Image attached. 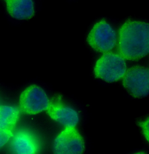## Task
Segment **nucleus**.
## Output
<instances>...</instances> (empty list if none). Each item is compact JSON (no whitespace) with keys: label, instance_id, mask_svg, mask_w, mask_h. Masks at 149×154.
Instances as JSON below:
<instances>
[{"label":"nucleus","instance_id":"423d86ee","mask_svg":"<svg viewBox=\"0 0 149 154\" xmlns=\"http://www.w3.org/2000/svg\"><path fill=\"white\" fill-rule=\"evenodd\" d=\"M123 85L130 95L140 98L149 95V68L133 66L127 70Z\"/></svg>","mask_w":149,"mask_h":154},{"label":"nucleus","instance_id":"f257e3e1","mask_svg":"<svg viewBox=\"0 0 149 154\" xmlns=\"http://www.w3.org/2000/svg\"><path fill=\"white\" fill-rule=\"evenodd\" d=\"M118 50L124 58L137 60L149 54V24L128 21L119 31Z\"/></svg>","mask_w":149,"mask_h":154},{"label":"nucleus","instance_id":"0eeeda50","mask_svg":"<svg viewBox=\"0 0 149 154\" xmlns=\"http://www.w3.org/2000/svg\"><path fill=\"white\" fill-rule=\"evenodd\" d=\"M85 149L84 139L75 128H65L53 143V154H84Z\"/></svg>","mask_w":149,"mask_h":154},{"label":"nucleus","instance_id":"20e7f679","mask_svg":"<svg viewBox=\"0 0 149 154\" xmlns=\"http://www.w3.org/2000/svg\"><path fill=\"white\" fill-rule=\"evenodd\" d=\"M88 44L99 52H109L117 43L116 32L104 20L96 23L91 28L87 37Z\"/></svg>","mask_w":149,"mask_h":154},{"label":"nucleus","instance_id":"f03ea898","mask_svg":"<svg viewBox=\"0 0 149 154\" xmlns=\"http://www.w3.org/2000/svg\"><path fill=\"white\" fill-rule=\"evenodd\" d=\"M126 71L125 59L119 54L109 52L104 54L97 60L94 74L96 78L113 82L123 78Z\"/></svg>","mask_w":149,"mask_h":154},{"label":"nucleus","instance_id":"9d476101","mask_svg":"<svg viewBox=\"0 0 149 154\" xmlns=\"http://www.w3.org/2000/svg\"><path fill=\"white\" fill-rule=\"evenodd\" d=\"M8 13L14 19L25 20L32 18L35 14L36 5L32 0L5 1Z\"/></svg>","mask_w":149,"mask_h":154},{"label":"nucleus","instance_id":"9b49d317","mask_svg":"<svg viewBox=\"0 0 149 154\" xmlns=\"http://www.w3.org/2000/svg\"><path fill=\"white\" fill-rule=\"evenodd\" d=\"M138 126L141 128L142 133L146 140L149 143V116L139 121Z\"/></svg>","mask_w":149,"mask_h":154},{"label":"nucleus","instance_id":"1a4fd4ad","mask_svg":"<svg viewBox=\"0 0 149 154\" xmlns=\"http://www.w3.org/2000/svg\"><path fill=\"white\" fill-rule=\"evenodd\" d=\"M19 111L15 107L1 105L0 107V138L9 140L13 135V130L19 120Z\"/></svg>","mask_w":149,"mask_h":154},{"label":"nucleus","instance_id":"39448f33","mask_svg":"<svg viewBox=\"0 0 149 154\" xmlns=\"http://www.w3.org/2000/svg\"><path fill=\"white\" fill-rule=\"evenodd\" d=\"M50 100L46 91L38 85L28 87L20 95L19 106L24 113L35 115L47 109Z\"/></svg>","mask_w":149,"mask_h":154},{"label":"nucleus","instance_id":"f8f14e48","mask_svg":"<svg viewBox=\"0 0 149 154\" xmlns=\"http://www.w3.org/2000/svg\"><path fill=\"white\" fill-rule=\"evenodd\" d=\"M132 154H148L147 153L145 152V151H139V152H136Z\"/></svg>","mask_w":149,"mask_h":154},{"label":"nucleus","instance_id":"7ed1b4c3","mask_svg":"<svg viewBox=\"0 0 149 154\" xmlns=\"http://www.w3.org/2000/svg\"><path fill=\"white\" fill-rule=\"evenodd\" d=\"M8 154H41L42 140L34 132L21 129L14 133L8 143Z\"/></svg>","mask_w":149,"mask_h":154},{"label":"nucleus","instance_id":"6e6552de","mask_svg":"<svg viewBox=\"0 0 149 154\" xmlns=\"http://www.w3.org/2000/svg\"><path fill=\"white\" fill-rule=\"evenodd\" d=\"M47 112L52 120L65 128H74L79 120L76 111L65 104L59 96L50 100Z\"/></svg>","mask_w":149,"mask_h":154}]
</instances>
